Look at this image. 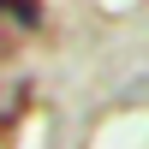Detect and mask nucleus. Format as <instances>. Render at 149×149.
Returning <instances> with one entry per match:
<instances>
[{
	"label": "nucleus",
	"mask_w": 149,
	"mask_h": 149,
	"mask_svg": "<svg viewBox=\"0 0 149 149\" xmlns=\"http://www.w3.org/2000/svg\"><path fill=\"white\" fill-rule=\"evenodd\" d=\"M0 12H6V18H18V24H36V18H42V6H36V0H0Z\"/></svg>",
	"instance_id": "f257e3e1"
}]
</instances>
